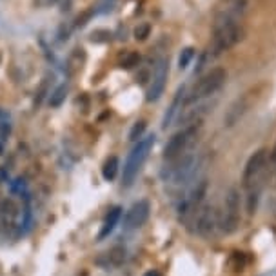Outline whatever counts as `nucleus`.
Here are the masks:
<instances>
[{
    "mask_svg": "<svg viewBox=\"0 0 276 276\" xmlns=\"http://www.w3.org/2000/svg\"><path fill=\"white\" fill-rule=\"evenodd\" d=\"M120 218H122V207H113L111 211L107 213V216H105L104 220V226H102V229H100L98 233V240H104V238H107L111 233L115 231V227H117V224L120 222Z\"/></svg>",
    "mask_w": 276,
    "mask_h": 276,
    "instance_id": "15",
    "label": "nucleus"
},
{
    "mask_svg": "<svg viewBox=\"0 0 276 276\" xmlns=\"http://www.w3.org/2000/svg\"><path fill=\"white\" fill-rule=\"evenodd\" d=\"M169 77V62L168 59H160L154 66L153 77H151V86L147 91V102H156L163 95L165 86H168Z\"/></svg>",
    "mask_w": 276,
    "mask_h": 276,
    "instance_id": "9",
    "label": "nucleus"
},
{
    "mask_svg": "<svg viewBox=\"0 0 276 276\" xmlns=\"http://www.w3.org/2000/svg\"><path fill=\"white\" fill-rule=\"evenodd\" d=\"M265 163H267V149L254 151L249 156V160H247V163H245L244 168V175H242V182H244V186L247 189L256 186V182H258L260 175H262Z\"/></svg>",
    "mask_w": 276,
    "mask_h": 276,
    "instance_id": "8",
    "label": "nucleus"
},
{
    "mask_svg": "<svg viewBox=\"0 0 276 276\" xmlns=\"http://www.w3.org/2000/svg\"><path fill=\"white\" fill-rule=\"evenodd\" d=\"M200 129H202V124H191V126H186L178 133H175L163 147V158L175 160L189 153L191 147L198 140Z\"/></svg>",
    "mask_w": 276,
    "mask_h": 276,
    "instance_id": "4",
    "label": "nucleus"
},
{
    "mask_svg": "<svg viewBox=\"0 0 276 276\" xmlns=\"http://www.w3.org/2000/svg\"><path fill=\"white\" fill-rule=\"evenodd\" d=\"M245 36V29L240 22L233 20H214L213 26V42L209 47V59H216L226 51L233 49L236 44H240Z\"/></svg>",
    "mask_w": 276,
    "mask_h": 276,
    "instance_id": "1",
    "label": "nucleus"
},
{
    "mask_svg": "<svg viewBox=\"0 0 276 276\" xmlns=\"http://www.w3.org/2000/svg\"><path fill=\"white\" fill-rule=\"evenodd\" d=\"M115 2L117 0H102V4H100V11H107V9H113V6H115Z\"/></svg>",
    "mask_w": 276,
    "mask_h": 276,
    "instance_id": "25",
    "label": "nucleus"
},
{
    "mask_svg": "<svg viewBox=\"0 0 276 276\" xmlns=\"http://www.w3.org/2000/svg\"><path fill=\"white\" fill-rule=\"evenodd\" d=\"M135 38L138 42H144V40H147V36L151 35V24H147V22H140L138 26L135 27Z\"/></svg>",
    "mask_w": 276,
    "mask_h": 276,
    "instance_id": "22",
    "label": "nucleus"
},
{
    "mask_svg": "<svg viewBox=\"0 0 276 276\" xmlns=\"http://www.w3.org/2000/svg\"><path fill=\"white\" fill-rule=\"evenodd\" d=\"M118 168H120V162H118L117 156H109V158L105 160L104 168H102V177L107 182L115 180L118 175Z\"/></svg>",
    "mask_w": 276,
    "mask_h": 276,
    "instance_id": "16",
    "label": "nucleus"
},
{
    "mask_svg": "<svg viewBox=\"0 0 276 276\" xmlns=\"http://www.w3.org/2000/svg\"><path fill=\"white\" fill-rule=\"evenodd\" d=\"M196 105L189 109H182L180 111V122H184L186 126H191V124H200L202 118L205 117V113L209 111L207 104H200V102H195Z\"/></svg>",
    "mask_w": 276,
    "mask_h": 276,
    "instance_id": "14",
    "label": "nucleus"
},
{
    "mask_svg": "<svg viewBox=\"0 0 276 276\" xmlns=\"http://www.w3.org/2000/svg\"><path fill=\"white\" fill-rule=\"evenodd\" d=\"M251 104H253V95L251 93H244L242 96H238L224 115V126L235 127L244 118V115L249 111Z\"/></svg>",
    "mask_w": 276,
    "mask_h": 276,
    "instance_id": "11",
    "label": "nucleus"
},
{
    "mask_svg": "<svg viewBox=\"0 0 276 276\" xmlns=\"http://www.w3.org/2000/svg\"><path fill=\"white\" fill-rule=\"evenodd\" d=\"M218 226L226 235H233L240 226V191L236 187L227 189L222 214L218 218Z\"/></svg>",
    "mask_w": 276,
    "mask_h": 276,
    "instance_id": "5",
    "label": "nucleus"
},
{
    "mask_svg": "<svg viewBox=\"0 0 276 276\" xmlns=\"http://www.w3.org/2000/svg\"><path fill=\"white\" fill-rule=\"evenodd\" d=\"M258 196H260V187H249V196H247V213L254 214L256 207H258Z\"/></svg>",
    "mask_w": 276,
    "mask_h": 276,
    "instance_id": "18",
    "label": "nucleus"
},
{
    "mask_svg": "<svg viewBox=\"0 0 276 276\" xmlns=\"http://www.w3.org/2000/svg\"><path fill=\"white\" fill-rule=\"evenodd\" d=\"M144 131H145V122H144V120L136 122L135 126H133L131 131H129V140H138V138H142Z\"/></svg>",
    "mask_w": 276,
    "mask_h": 276,
    "instance_id": "23",
    "label": "nucleus"
},
{
    "mask_svg": "<svg viewBox=\"0 0 276 276\" xmlns=\"http://www.w3.org/2000/svg\"><path fill=\"white\" fill-rule=\"evenodd\" d=\"M11 191L17 193V195H22L26 191V180L24 178H17L15 182H11Z\"/></svg>",
    "mask_w": 276,
    "mask_h": 276,
    "instance_id": "24",
    "label": "nucleus"
},
{
    "mask_svg": "<svg viewBox=\"0 0 276 276\" xmlns=\"http://www.w3.org/2000/svg\"><path fill=\"white\" fill-rule=\"evenodd\" d=\"M271 160L276 163V144H274V149H272V153H271Z\"/></svg>",
    "mask_w": 276,
    "mask_h": 276,
    "instance_id": "27",
    "label": "nucleus"
},
{
    "mask_svg": "<svg viewBox=\"0 0 276 276\" xmlns=\"http://www.w3.org/2000/svg\"><path fill=\"white\" fill-rule=\"evenodd\" d=\"M36 2H38L40 6H51V4H54L57 0H36Z\"/></svg>",
    "mask_w": 276,
    "mask_h": 276,
    "instance_id": "26",
    "label": "nucleus"
},
{
    "mask_svg": "<svg viewBox=\"0 0 276 276\" xmlns=\"http://www.w3.org/2000/svg\"><path fill=\"white\" fill-rule=\"evenodd\" d=\"M154 135H149V136H144L138 140V144L133 147V151L127 154V160L124 163V171H122V186L129 187L135 182V178L138 177V173H140L142 165L145 163L147 156H149L151 149H153L154 145Z\"/></svg>",
    "mask_w": 276,
    "mask_h": 276,
    "instance_id": "3",
    "label": "nucleus"
},
{
    "mask_svg": "<svg viewBox=\"0 0 276 276\" xmlns=\"http://www.w3.org/2000/svg\"><path fill=\"white\" fill-rule=\"evenodd\" d=\"M218 218L220 216H218L216 209H214L213 205H202L195 213V216H193V222H195L196 231H198L200 235L209 236V235H213L214 229H216Z\"/></svg>",
    "mask_w": 276,
    "mask_h": 276,
    "instance_id": "10",
    "label": "nucleus"
},
{
    "mask_svg": "<svg viewBox=\"0 0 276 276\" xmlns=\"http://www.w3.org/2000/svg\"><path fill=\"white\" fill-rule=\"evenodd\" d=\"M184 105H186V89H184V87H180V89L177 91L175 98H173L169 109L165 111V115H163V120H162V127H163V129H168V127L171 126L175 120H177L178 115H180V111L184 109Z\"/></svg>",
    "mask_w": 276,
    "mask_h": 276,
    "instance_id": "13",
    "label": "nucleus"
},
{
    "mask_svg": "<svg viewBox=\"0 0 276 276\" xmlns=\"http://www.w3.org/2000/svg\"><path fill=\"white\" fill-rule=\"evenodd\" d=\"M227 82V71L224 68H213L207 71L204 77L196 82L191 93L186 96V104H195V102H202V100L209 98V96L216 95L218 91L226 86Z\"/></svg>",
    "mask_w": 276,
    "mask_h": 276,
    "instance_id": "2",
    "label": "nucleus"
},
{
    "mask_svg": "<svg viewBox=\"0 0 276 276\" xmlns=\"http://www.w3.org/2000/svg\"><path fill=\"white\" fill-rule=\"evenodd\" d=\"M138 62H140V54L131 51V53H126L122 57V60H120V68L131 69V68H135V66H138Z\"/></svg>",
    "mask_w": 276,
    "mask_h": 276,
    "instance_id": "21",
    "label": "nucleus"
},
{
    "mask_svg": "<svg viewBox=\"0 0 276 276\" xmlns=\"http://www.w3.org/2000/svg\"><path fill=\"white\" fill-rule=\"evenodd\" d=\"M193 59H195V47H186V49H182L180 57H178V68L180 69L189 68V64L193 62Z\"/></svg>",
    "mask_w": 276,
    "mask_h": 276,
    "instance_id": "19",
    "label": "nucleus"
},
{
    "mask_svg": "<svg viewBox=\"0 0 276 276\" xmlns=\"http://www.w3.org/2000/svg\"><path fill=\"white\" fill-rule=\"evenodd\" d=\"M66 96H68V86H66V84H62V86H59L57 89L53 91V93H51L49 105H51V107H59V105L64 104Z\"/></svg>",
    "mask_w": 276,
    "mask_h": 276,
    "instance_id": "17",
    "label": "nucleus"
},
{
    "mask_svg": "<svg viewBox=\"0 0 276 276\" xmlns=\"http://www.w3.org/2000/svg\"><path fill=\"white\" fill-rule=\"evenodd\" d=\"M144 276H160V274H158V272H156V271H147Z\"/></svg>",
    "mask_w": 276,
    "mask_h": 276,
    "instance_id": "28",
    "label": "nucleus"
},
{
    "mask_svg": "<svg viewBox=\"0 0 276 276\" xmlns=\"http://www.w3.org/2000/svg\"><path fill=\"white\" fill-rule=\"evenodd\" d=\"M207 187H209L207 180L202 178V180H198L195 186L187 191V195L184 196V198L180 200V204H178L180 218L187 220V218L195 216V213L202 207V204H204V198L205 195H207Z\"/></svg>",
    "mask_w": 276,
    "mask_h": 276,
    "instance_id": "6",
    "label": "nucleus"
},
{
    "mask_svg": "<svg viewBox=\"0 0 276 276\" xmlns=\"http://www.w3.org/2000/svg\"><path fill=\"white\" fill-rule=\"evenodd\" d=\"M124 260H126V249H124V247H115V249H111V253L107 254L109 265H120Z\"/></svg>",
    "mask_w": 276,
    "mask_h": 276,
    "instance_id": "20",
    "label": "nucleus"
},
{
    "mask_svg": "<svg viewBox=\"0 0 276 276\" xmlns=\"http://www.w3.org/2000/svg\"><path fill=\"white\" fill-rule=\"evenodd\" d=\"M251 6H253V0H222L214 20L240 22L242 18L251 11Z\"/></svg>",
    "mask_w": 276,
    "mask_h": 276,
    "instance_id": "7",
    "label": "nucleus"
},
{
    "mask_svg": "<svg viewBox=\"0 0 276 276\" xmlns=\"http://www.w3.org/2000/svg\"><path fill=\"white\" fill-rule=\"evenodd\" d=\"M149 211L151 207L147 200H138L136 204H133V207L126 214V229L133 231V229H138V227L144 226L147 222V218H149Z\"/></svg>",
    "mask_w": 276,
    "mask_h": 276,
    "instance_id": "12",
    "label": "nucleus"
}]
</instances>
